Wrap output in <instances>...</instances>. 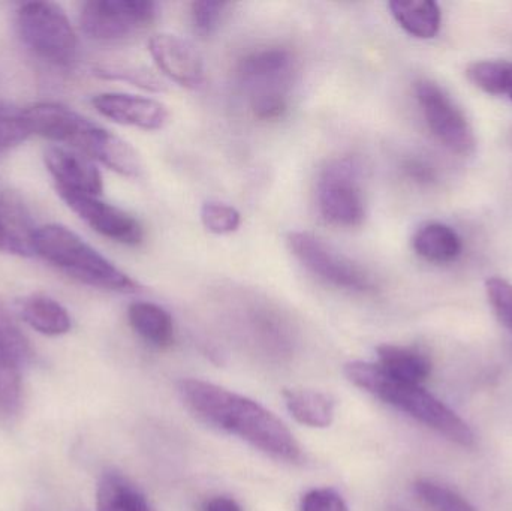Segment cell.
<instances>
[{
  "mask_svg": "<svg viewBox=\"0 0 512 511\" xmlns=\"http://www.w3.org/2000/svg\"><path fill=\"white\" fill-rule=\"evenodd\" d=\"M240 83L251 95L258 119L276 120L288 110V90L294 74V56L285 48L252 51L239 63Z\"/></svg>",
  "mask_w": 512,
  "mask_h": 511,
  "instance_id": "obj_5",
  "label": "cell"
},
{
  "mask_svg": "<svg viewBox=\"0 0 512 511\" xmlns=\"http://www.w3.org/2000/svg\"><path fill=\"white\" fill-rule=\"evenodd\" d=\"M405 171L415 182L430 183L435 179V173H433L432 167H429V165L421 161L406 162Z\"/></svg>",
  "mask_w": 512,
  "mask_h": 511,
  "instance_id": "obj_33",
  "label": "cell"
},
{
  "mask_svg": "<svg viewBox=\"0 0 512 511\" xmlns=\"http://www.w3.org/2000/svg\"><path fill=\"white\" fill-rule=\"evenodd\" d=\"M32 135L23 108L0 102V155L23 144Z\"/></svg>",
  "mask_w": 512,
  "mask_h": 511,
  "instance_id": "obj_26",
  "label": "cell"
},
{
  "mask_svg": "<svg viewBox=\"0 0 512 511\" xmlns=\"http://www.w3.org/2000/svg\"><path fill=\"white\" fill-rule=\"evenodd\" d=\"M17 27L35 56L56 66H68L77 56V35L68 15L56 3H24L17 11Z\"/></svg>",
  "mask_w": 512,
  "mask_h": 511,
  "instance_id": "obj_6",
  "label": "cell"
},
{
  "mask_svg": "<svg viewBox=\"0 0 512 511\" xmlns=\"http://www.w3.org/2000/svg\"><path fill=\"white\" fill-rule=\"evenodd\" d=\"M45 165L56 182L57 191L77 192V194H102L104 183L92 159L75 150L63 147H50L45 152Z\"/></svg>",
  "mask_w": 512,
  "mask_h": 511,
  "instance_id": "obj_14",
  "label": "cell"
},
{
  "mask_svg": "<svg viewBox=\"0 0 512 511\" xmlns=\"http://www.w3.org/2000/svg\"><path fill=\"white\" fill-rule=\"evenodd\" d=\"M93 107L101 116L144 131H159L170 122L167 105L144 96L129 93H99L92 99Z\"/></svg>",
  "mask_w": 512,
  "mask_h": 511,
  "instance_id": "obj_13",
  "label": "cell"
},
{
  "mask_svg": "<svg viewBox=\"0 0 512 511\" xmlns=\"http://www.w3.org/2000/svg\"><path fill=\"white\" fill-rule=\"evenodd\" d=\"M66 206L77 213L96 233L122 245L135 246L143 242L140 222L119 207L104 203L93 195L57 191Z\"/></svg>",
  "mask_w": 512,
  "mask_h": 511,
  "instance_id": "obj_11",
  "label": "cell"
},
{
  "mask_svg": "<svg viewBox=\"0 0 512 511\" xmlns=\"http://www.w3.org/2000/svg\"><path fill=\"white\" fill-rule=\"evenodd\" d=\"M0 341L17 357L21 365H26L29 362L32 357L29 341L21 332L20 327L15 324L11 312L8 311L2 299H0Z\"/></svg>",
  "mask_w": 512,
  "mask_h": 511,
  "instance_id": "obj_29",
  "label": "cell"
},
{
  "mask_svg": "<svg viewBox=\"0 0 512 511\" xmlns=\"http://www.w3.org/2000/svg\"><path fill=\"white\" fill-rule=\"evenodd\" d=\"M132 329L159 348H167L174 342V323L171 315L161 306L149 302L132 303L128 309Z\"/></svg>",
  "mask_w": 512,
  "mask_h": 511,
  "instance_id": "obj_21",
  "label": "cell"
},
{
  "mask_svg": "<svg viewBox=\"0 0 512 511\" xmlns=\"http://www.w3.org/2000/svg\"><path fill=\"white\" fill-rule=\"evenodd\" d=\"M95 74L108 80H122L144 89L161 90L162 84L158 78L143 69L132 68V66H99Z\"/></svg>",
  "mask_w": 512,
  "mask_h": 511,
  "instance_id": "obj_31",
  "label": "cell"
},
{
  "mask_svg": "<svg viewBox=\"0 0 512 511\" xmlns=\"http://www.w3.org/2000/svg\"><path fill=\"white\" fill-rule=\"evenodd\" d=\"M316 203L322 218L337 227H358L366 218V198L357 158L343 156L328 162L319 174Z\"/></svg>",
  "mask_w": 512,
  "mask_h": 511,
  "instance_id": "obj_7",
  "label": "cell"
},
{
  "mask_svg": "<svg viewBox=\"0 0 512 511\" xmlns=\"http://www.w3.org/2000/svg\"><path fill=\"white\" fill-rule=\"evenodd\" d=\"M36 231L23 198L14 191L0 192V252L33 257Z\"/></svg>",
  "mask_w": 512,
  "mask_h": 511,
  "instance_id": "obj_15",
  "label": "cell"
},
{
  "mask_svg": "<svg viewBox=\"0 0 512 511\" xmlns=\"http://www.w3.org/2000/svg\"><path fill=\"white\" fill-rule=\"evenodd\" d=\"M35 251L51 266L81 284L116 293H135L138 290L134 279L63 225L50 224L38 228Z\"/></svg>",
  "mask_w": 512,
  "mask_h": 511,
  "instance_id": "obj_4",
  "label": "cell"
},
{
  "mask_svg": "<svg viewBox=\"0 0 512 511\" xmlns=\"http://www.w3.org/2000/svg\"><path fill=\"white\" fill-rule=\"evenodd\" d=\"M487 299L502 326L512 332V284L507 279L492 276L486 281Z\"/></svg>",
  "mask_w": 512,
  "mask_h": 511,
  "instance_id": "obj_30",
  "label": "cell"
},
{
  "mask_svg": "<svg viewBox=\"0 0 512 511\" xmlns=\"http://www.w3.org/2000/svg\"><path fill=\"white\" fill-rule=\"evenodd\" d=\"M412 248L427 263L448 264L460 257L463 243L453 228L441 222H429L415 231Z\"/></svg>",
  "mask_w": 512,
  "mask_h": 511,
  "instance_id": "obj_17",
  "label": "cell"
},
{
  "mask_svg": "<svg viewBox=\"0 0 512 511\" xmlns=\"http://www.w3.org/2000/svg\"><path fill=\"white\" fill-rule=\"evenodd\" d=\"M96 511H152L140 489L119 473H105L98 486Z\"/></svg>",
  "mask_w": 512,
  "mask_h": 511,
  "instance_id": "obj_22",
  "label": "cell"
},
{
  "mask_svg": "<svg viewBox=\"0 0 512 511\" xmlns=\"http://www.w3.org/2000/svg\"><path fill=\"white\" fill-rule=\"evenodd\" d=\"M391 15L409 35L418 39H432L441 30L442 12L432 0L388 3Z\"/></svg>",
  "mask_w": 512,
  "mask_h": 511,
  "instance_id": "obj_19",
  "label": "cell"
},
{
  "mask_svg": "<svg viewBox=\"0 0 512 511\" xmlns=\"http://www.w3.org/2000/svg\"><path fill=\"white\" fill-rule=\"evenodd\" d=\"M283 399L291 416L301 425L322 429L333 423L334 401L325 393L309 389H286Z\"/></svg>",
  "mask_w": 512,
  "mask_h": 511,
  "instance_id": "obj_20",
  "label": "cell"
},
{
  "mask_svg": "<svg viewBox=\"0 0 512 511\" xmlns=\"http://www.w3.org/2000/svg\"><path fill=\"white\" fill-rule=\"evenodd\" d=\"M230 6L231 3L212 2V0L192 3L191 18L195 32L201 38H209L213 33L218 32Z\"/></svg>",
  "mask_w": 512,
  "mask_h": 511,
  "instance_id": "obj_28",
  "label": "cell"
},
{
  "mask_svg": "<svg viewBox=\"0 0 512 511\" xmlns=\"http://www.w3.org/2000/svg\"><path fill=\"white\" fill-rule=\"evenodd\" d=\"M21 363L0 341V411L11 414L21 401Z\"/></svg>",
  "mask_w": 512,
  "mask_h": 511,
  "instance_id": "obj_24",
  "label": "cell"
},
{
  "mask_svg": "<svg viewBox=\"0 0 512 511\" xmlns=\"http://www.w3.org/2000/svg\"><path fill=\"white\" fill-rule=\"evenodd\" d=\"M469 81L489 95L508 96L512 101V63L481 60L466 69Z\"/></svg>",
  "mask_w": 512,
  "mask_h": 511,
  "instance_id": "obj_23",
  "label": "cell"
},
{
  "mask_svg": "<svg viewBox=\"0 0 512 511\" xmlns=\"http://www.w3.org/2000/svg\"><path fill=\"white\" fill-rule=\"evenodd\" d=\"M414 491L421 503L433 511H475L474 506L459 492L433 480H418Z\"/></svg>",
  "mask_w": 512,
  "mask_h": 511,
  "instance_id": "obj_25",
  "label": "cell"
},
{
  "mask_svg": "<svg viewBox=\"0 0 512 511\" xmlns=\"http://www.w3.org/2000/svg\"><path fill=\"white\" fill-rule=\"evenodd\" d=\"M17 312L24 323L45 336H62L71 330L68 311L51 297L32 294L17 302Z\"/></svg>",
  "mask_w": 512,
  "mask_h": 511,
  "instance_id": "obj_18",
  "label": "cell"
},
{
  "mask_svg": "<svg viewBox=\"0 0 512 511\" xmlns=\"http://www.w3.org/2000/svg\"><path fill=\"white\" fill-rule=\"evenodd\" d=\"M159 5L150 0H92L81 9L83 32L95 41H122L149 26Z\"/></svg>",
  "mask_w": 512,
  "mask_h": 511,
  "instance_id": "obj_10",
  "label": "cell"
},
{
  "mask_svg": "<svg viewBox=\"0 0 512 511\" xmlns=\"http://www.w3.org/2000/svg\"><path fill=\"white\" fill-rule=\"evenodd\" d=\"M376 353H378L376 365L394 380L421 386L432 372V362L418 348L385 344L379 345Z\"/></svg>",
  "mask_w": 512,
  "mask_h": 511,
  "instance_id": "obj_16",
  "label": "cell"
},
{
  "mask_svg": "<svg viewBox=\"0 0 512 511\" xmlns=\"http://www.w3.org/2000/svg\"><path fill=\"white\" fill-rule=\"evenodd\" d=\"M345 375L354 386L408 414L453 443L462 447L474 446L475 435L468 423L418 384L394 380L376 363H348L345 366Z\"/></svg>",
  "mask_w": 512,
  "mask_h": 511,
  "instance_id": "obj_3",
  "label": "cell"
},
{
  "mask_svg": "<svg viewBox=\"0 0 512 511\" xmlns=\"http://www.w3.org/2000/svg\"><path fill=\"white\" fill-rule=\"evenodd\" d=\"M288 242L297 260L321 281L354 293H369L375 288V281L366 269L315 234L295 231L289 234Z\"/></svg>",
  "mask_w": 512,
  "mask_h": 511,
  "instance_id": "obj_8",
  "label": "cell"
},
{
  "mask_svg": "<svg viewBox=\"0 0 512 511\" xmlns=\"http://www.w3.org/2000/svg\"><path fill=\"white\" fill-rule=\"evenodd\" d=\"M32 134L56 143L68 144L75 152L126 177L143 173V162L137 150L105 129L81 116L77 111L56 102H41L24 108Z\"/></svg>",
  "mask_w": 512,
  "mask_h": 511,
  "instance_id": "obj_2",
  "label": "cell"
},
{
  "mask_svg": "<svg viewBox=\"0 0 512 511\" xmlns=\"http://www.w3.org/2000/svg\"><path fill=\"white\" fill-rule=\"evenodd\" d=\"M415 96L433 137L451 153L469 156L475 152L477 138L462 108L435 81L415 83Z\"/></svg>",
  "mask_w": 512,
  "mask_h": 511,
  "instance_id": "obj_9",
  "label": "cell"
},
{
  "mask_svg": "<svg viewBox=\"0 0 512 511\" xmlns=\"http://www.w3.org/2000/svg\"><path fill=\"white\" fill-rule=\"evenodd\" d=\"M183 404L207 425L236 435L279 461H301V449L288 428L258 402L201 380H182Z\"/></svg>",
  "mask_w": 512,
  "mask_h": 511,
  "instance_id": "obj_1",
  "label": "cell"
},
{
  "mask_svg": "<svg viewBox=\"0 0 512 511\" xmlns=\"http://www.w3.org/2000/svg\"><path fill=\"white\" fill-rule=\"evenodd\" d=\"M301 511H349L342 495L333 489H313L301 501Z\"/></svg>",
  "mask_w": 512,
  "mask_h": 511,
  "instance_id": "obj_32",
  "label": "cell"
},
{
  "mask_svg": "<svg viewBox=\"0 0 512 511\" xmlns=\"http://www.w3.org/2000/svg\"><path fill=\"white\" fill-rule=\"evenodd\" d=\"M149 51L156 66L180 86L198 89L206 81L203 56L188 39L159 33L150 39Z\"/></svg>",
  "mask_w": 512,
  "mask_h": 511,
  "instance_id": "obj_12",
  "label": "cell"
},
{
  "mask_svg": "<svg viewBox=\"0 0 512 511\" xmlns=\"http://www.w3.org/2000/svg\"><path fill=\"white\" fill-rule=\"evenodd\" d=\"M206 511H243L242 507L228 497H216L207 503Z\"/></svg>",
  "mask_w": 512,
  "mask_h": 511,
  "instance_id": "obj_34",
  "label": "cell"
},
{
  "mask_svg": "<svg viewBox=\"0 0 512 511\" xmlns=\"http://www.w3.org/2000/svg\"><path fill=\"white\" fill-rule=\"evenodd\" d=\"M201 221L210 233L225 236L239 230L242 225V215L230 204L207 201L201 207Z\"/></svg>",
  "mask_w": 512,
  "mask_h": 511,
  "instance_id": "obj_27",
  "label": "cell"
}]
</instances>
